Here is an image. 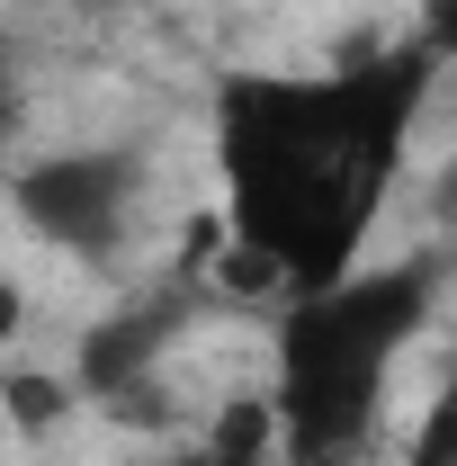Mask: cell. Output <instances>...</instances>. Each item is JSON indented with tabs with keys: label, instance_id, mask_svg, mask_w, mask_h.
<instances>
[{
	"label": "cell",
	"instance_id": "cell-9",
	"mask_svg": "<svg viewBox=\"0 0 457 466\" xmlns=\"http://www.w3.org/2000/svg\"><path fill=\"white\" fill-rule=\"evenodd\" d=\"M144 466H216V458H207V440H198V449H162V458H144Z\"/></svg>",
	"mask_w": 457,
	"mask_h": 466
},
{
	"label": "cell",
	"instance_id": "cell-8",
	"mask_svg": "<svg viewBox=\"0 0 457 466\" xmlns=\"http://www.w3.org/2000/svg\"><path fill=\"white\" fill-rule=\"evenodd\" d=\"M431 216L457 233V162H440V179H431Z\"/></svg>",
	"mask_w": 457,
	"mask_h": 466
},
{
	"label": "cell",
	"instance_id": "cell-5",
	"mask_svg": "<svg viewBox=\"0 0 457 466\" xmlns=\"http://www.w3.org/2000/svg\"><path fill=\"white\" fill-rule=\"evenodd\" d=\"M403 466H457V368L440 377V395H431V412H421V431H412Z\"/></svg>",
	"mask_w": 457,
	"mask_h": 466
},
{
	"label": "cell",
	"instance_id": "cell-1",
	"mask_svg": "<svg viewBox=\"0 0 457 466\" xmlns=\"http://www.w3.org/2000/svg\"><path fill=\"white\" fill-rule=\"evenodd\" d=\"M431 46L350 55L332 72H233L216 81V171L225 225L279 269L287 296H314L359 269V242L403 171L412 116L431 90Z\"/></svg>",
	"mask_w": 457,
	"mask_h": 466
},
{
	"label": "cell",
	"instance_id": "cell-4",
	"mask_svg": "<svg viewBox=\"0 0 457 466\" xmlns=\"http://www.w3.org/2000/svg\"><path fill=\"white\" fill-rule=\"evenodd\" d=\"M188 314H198V288H153V296H135V305H117L108 323H90V332H81L72 386H81V395H99V404H117L126 421H162V404H153L144 386H153L162 350L188 332Z\"/></svg>",
	"mask_w": 457,
	"mask_h": 466
},
{
	"label": "cell",
	"instance_id": "cell-12",
	"mask_svg": "<svg viewBox=\"0 0 457 466\" xmlns=\"http://www.w3.org/2000/svg\"><path fill=\"white\" fill-rule=\"evenodd\" d=\"M279 466H359V449H350V458H279Z\"/></svg>",
	"mask_w": 457,
	"mask_h": 466
},
{
	"label": "cell",
	"instance_id": "cell-3",
	"mask_svg": "<svg viewBox=\"0 0 457 466\" xmlns=\"http://www.w3.org/2000/svg\"><path fill=\"white\" fill-rule=\"evenodd\" d=\"M135 188H144L135 153H55V162H27L18 171L9 207H18V225L36 242L99 260V251H117V233L135 216Z\"/></svg>",
	"mask_w": 457,
	"mask_h": 466
},
{
	"label": "cell",
	"instance_id": "cell-7",
	"mask_svg": "<svg viewBox=\"0 0 457 466\" xmlns=\"http://www.w3.org/2000/svg\"><path fill=\"white\" fill-rule=\"evenodd\" d=\"M421 46H431V63H457V0L421 9Z\"/></svg>",
	"mask_w": 457,
	"mask_h": 466
},
{
	"label": "cell",
	"instance_id": "cell-6",
	"mask_svg": "<svg viewBox=\"0 0 457 466\" xmlns=\"http://www.w3.org/2000/svg\"><path fill=\"white\" fill-rule=\"evenodd\" d=\"M81 386H55V377H0V404H9V421L18 431H46V421H63V404H72Z\"/></svg>",
	"mask_w": 457,
	"mask_h": 466
},
{
	"label": "cell",
	"instance_id": "cell-2",
	"mask_svg": "<svg viewBox=\"0 0 457 466\" xmlns=\"http://www.w3.org/2000/svg\"><path fill=\"white\" fill-rule=\"evenodd\" d=\"M431 288H440V260L412 251L395 269H350V279L296 296L279 314V386H269V404H279L287 458H350L368 440V421L386 404V368L421 332Z\"/></svg>",
	"mask_w": 457,
	"mask_h": 466
},
{
	"label": "cell",
	"instance_id": "cell-10",
	"mask_svg": "<svg viewBox=\"0 0 457 466\" xmlns=\"http://www.w3.org/2000/svg\"><path fill=\"white\" fill-rule=\"evenodd\" d=\"M9 332H18V288L0 279V341H9Z\"/></svg>",
	"mask_w": 457,
	"mask_h": 466
},
{
	"label": "cell",
	"instance_id": "cell-11",
	"mask_svg": "<svg viewBox=\"0 0 457 466\" xmlns=\"http://www.w3.org/2000/svg\"><path fill=\"white\" fill-rule=\"evenodd\" d=\"M9 135H18V90L0 81V144H9Z\"/></svg>",
	"mask_w": 457,
	"mask_h": 466
}]
</instances>
